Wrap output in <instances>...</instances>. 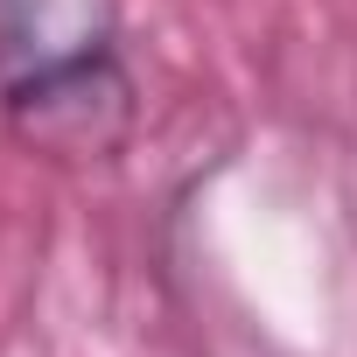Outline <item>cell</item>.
<instances>
[{
	"label": "cell",
	"instance_id": "obj_1",
	"mask_svg": "<svg viewBox=\"0 0 357 357\" xmlns=\"http://www.w3.org/2000/svg\"><path fill=\"white\" fill-rule=\"evenodd\" d=\"M0 119L56 168H105L140 126L119 0H0Z\"/></svg>",
	"mask_w": 357,
	"mask_h": 357
}]
</instances>
